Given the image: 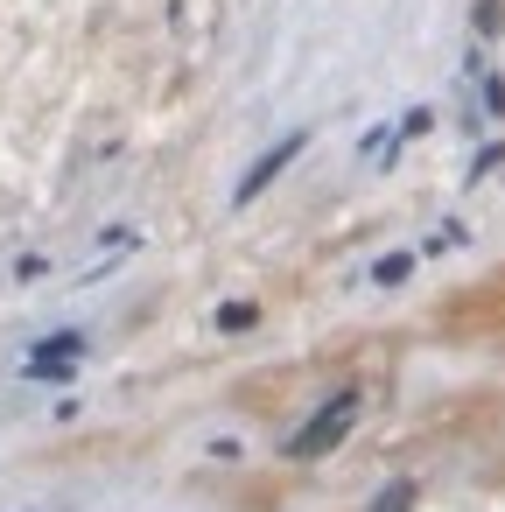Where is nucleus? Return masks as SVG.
Returning a JSON list of instances; mask_svg holds the SVG:
<instances>
[{"label": "nucleus", "mask_w": 505, "mask_h": 512, "mask_svg": "<svg viewBox=\"0 0 505 512\" xmlns=\"http://www.w3.org/2000/svg\"><path fill=\"white\" fill-rule=\"evenodd\" d=\"M407 498H414V484H393V491H386L372 512H407Z\"/></svg>", "instance_id": "nucleus-2"}, {"label": "nucleus", "mask_w": 505, "mask_h": 512, "mask_svg": "<svg viewBox=\"0 0 505 512\" xmlns=\"http://www.w3.org/2000/svg\"><path fill=\"white\" fill-rule=\"evenodd\" d=\"M295 148H302V134H288V141H281V148H274V155H267V162H260L253 176H246V197H253V190H267V176H274V169H281V162H288Z\"/></svg>", "instance_id": "nucleus-1"}]
</instances>
